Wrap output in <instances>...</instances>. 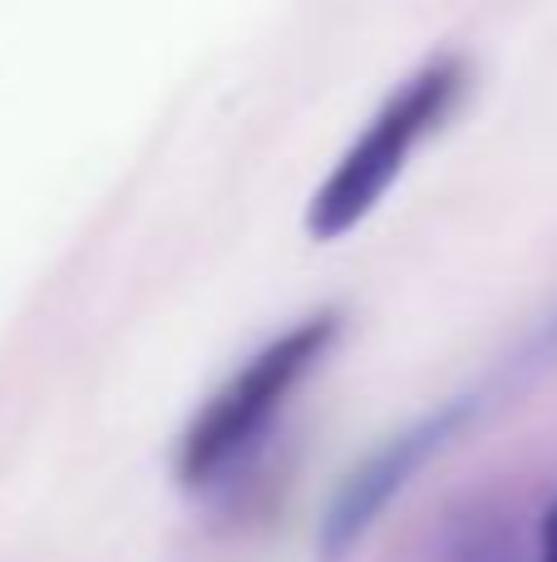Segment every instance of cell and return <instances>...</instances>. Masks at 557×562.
<instances>
[{"label":"cell","instance_id":"obj_5","mask_svg":"<svg viewBox=\"0 0 557 562\" xmlns=\"http://www.w3.org/2000/svg\"><path fill=\"white\" fill-rule=\"evenodd\" d=\"M523 356H528V360H557V316L538 330V336H533V346L523 350Z\"/></svg>","mask_w":557,"mask_h":562},{"label":"cell","instance_id":"obj_2","mask_svg":"<svg viewBox=\"0 0 557 562\" xmlns=\"http://www.w3.org/2000/svg\"><path fill=\"white\" fill-rule=\"evenodd\" d=\"M341 326H345L341 311L321 306L311 316H302L296 326H286L282 336H272L266 346H257L252 360L242 370H232L207 395V405L187 419L183 439H178V459H173L178 484L207 488L232 464H242L266 439L272 419L296 395V385L326 360V350L336 346Z\"/></svg>","mask_w":557,"mask_h":562},{"label":"cell","instance_id":"obj_1","mask_svg":"<svg viewBox=\"0 0 557 562\" xmlns=\"http://www.w3.org/2000/svg\"><path fill=\"white\" fill-rule=\"evenodd\" d=\"M469 89V59L464 55H430L385 104L371 114L351 148L336 158V168L316 183L306 203V237L311 243H341L351 237L375 207L390 198L410 154L454 114V104Z\"/></svg>","mask_w":557,"mask_h":562},{"label":"cell","instance_id":"obj_3","mask_svg":"<svg viewBox=\"0 0 557 562\" xmlns=\"http://www.w3.org/2000/svg\"><path fill=\"white\" fill-rule=\"evenodd\" d=\"M474 415H479V395H454V400H444V405L424 409L410 425H400L395 435H385L380 445L336 484L331 504H326L321 524H316V558L321 562L351 558L355 548L365 543V533L385 518V508L414 484V474H420L434 454H444V449L469 429Z\"/></svg>","mask_w":557,"mask_h":562},{"label":"cell","instance_id":"obj_4","mask_svg":"<svg viewBox=\"0 0 557 562\" xmlns=\"http://www.w3.org/2000/svg\"><path fill=\"white\" fill-rule=\"evenodd\" d=\"M538 562H557V498L548 504V514H543V524H538Z\"/></svg>","mask_w":557,"mask_h":562}]
</instances>
